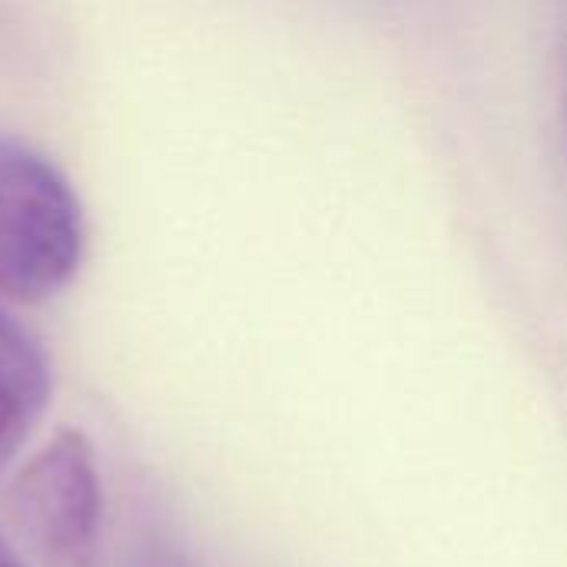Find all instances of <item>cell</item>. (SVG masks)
Listing matches in <instances>:
<instances>
[{
  "mask_svg": "<svg viewBox=\"0 0 567 567\" xmlns=\"http://www.w3.org/2000/svg\"><path fill=\"white\" fill-rule=\"evenodd\" d=\"M0 567H23V561L13 555V548L0 538Z\"/></svg>",
  "mask_w": 567,
  "mask_h": 567,
  "instance_id": "4",
  "label": "cell"
},
{
  "mask_svg": "<svg viewBox=\"0 0 567 567\" xmlns=\"http://www.w3.org/2000/svg\"><path fill=\"white\" fill-rule=\"evenodd\" d=\"M83 259V213L63 173L20 140L0 136V292L13 302L56 296Z\"/></svg>",
  "mask_w": 567,
  "mask_h": 567,
  "instance_id": "1",
  "label": "cell"
},
{
  "mask_svg": "<svg viewBox=\"0 0 567 567\" xmlns=\"http://www.w3.org/2000/svg\"><path fill=\"white\" fill-rule=\"evenodd\" d=\"M100 512L96 455L76 429H60L10 488V518L47 561L60 567H90Z\"/></svg>",
  "mask_w": 567,
  "mask_h": 567,
  "instance_id": "2",
  "label": "cell"
},
{
  "mask_svg": "<svg viewBox=\"0 0 567 567\" xmlns=\"http://www.w3.org/2000/svg\"><path fill=\"white\" fill-rule=\"evenodd\" d=\"M156 567H163V565H156Z\"/></svg>",
  "mask_w": 567,
  "mask_h": 567,
  "instance_id": "5",
  "label": "cell"
},
{
  "mask_svg": "<svg viewBox=\"0 0 567 567\" xmlns=\"http://www.w3.org/2000/svg\"><path fill=\"white\" fill-rule=\"evenodd\" d=\"M50 402V365L40 342L0 306V475L13 465L23 442Z\"/></svg>",
  "mask_w": 567,
  "mask_h": 567,
  "instance_id": "3",
  "label": "cell"
}]
</instances>
